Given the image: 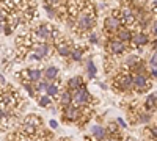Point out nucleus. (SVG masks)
<instances>
[{
  "mask_svg": "<svg viewBox=\"0 0 157 141\" xmlns=\"http://www.w3.org/2000/svg\"><path fill=\"white\" fill-rule=\"evenodd\" d=\"M32 32L39 43H54L55 44V41L60 39V32L52 24H39Z\"/></svg>",
  "mask_w": 157,
  "mask_h": 141,
  "instance_id": "1",
  "label": "nucleus"
},
{
  "mask_svg": "<svg viewBox=\"0 0 157 141\" xmlns=\"http://www.w3.org/2000/svg\"><path fill=\"white\" fill-rule=\"evenodd\" d=\"M124 27L121 20V11L120 8H115L110 11V14L104 19V32L107 33L109 38H113V33L116 35L121 28Z\"/></svg>",
  "mask_w": 157,
  "mask_h": 141,
  "instance_id": "2",
  "label": "nucleus"
},
{
  "mask_svg": "<svg viewBox=\"0 0 157 141\" xmlns=\"http://www.w3.org/2000/svg\"><path fill=\"white\" fill-rule=\"evenodd\" d=\"M113 88L116 91H121V93H127L134 88V74L127 71V69H121L120 74H116L113 77V82H112Z\"/></svg>",
  "mask_w": 157,
  "mask_h": 141,
  "instance_id": "3",
  "label": "nucleus"
},
{
  "mask_svg": "<svg viewBox=\"0 0 157 141\" xmlns=\"http://www.w3.org/2000/svg\"><path fill=\"white\" fill-rule=\"evenodd\" d=\"M22 102V97L21 94L16 91L13 86H6V88H2V105L8 108H16L19 104Z\"/></svg>",
  "mask_w": 157,
  "mask_h": 141,
  "instance_id": "4",
  "label": "nucleus"
},
{
  "mask_svg": "<svg viewBox=\"0 0 157 141\" xmlns=\"http://www.w3.org/2000/svg\"><path fill=\"white\" fill-rule=\"evenodd\" d=\"M72 105H75L78 108H91V105H93V97L88 93L86 86L72 93Z\"/></svg>",
  "mask_w": 157,
  "mask_h": 141,
  "instance_id": "5",
  "label": "nucleus"
},
{
  "mask_svg": "<svg viewBox=\"0 0 157 141\" xmlns=\"http://www.w3.org/2000/svg\"><path fill=\"white\" fill-rule=\"evenodd\" d=\"M105 49L109 50V54L112 57H118V55H123L127 50V44H124L123 41H120L118 38L113 36V38H107Z\"/></svg>",
  "mask_w": 157,
  "mask_h": 141,
  "instance_id": "6",
  "label": "nucleus"
},
{
  "mask_svg": "<svg viewBox=\"0 0 157 141\" xmlns=\"http://www.w3.org/2000/svg\"><path fill=\"white\" fill-rule=\"evenodd\" d=\"M54 49L57 50V54L63 58L66 57H71L72 55V50H74V46L69 39H66V38H60L58 41H55L54 44Z\"/></svg>",
  "mask_w": 157,
  "mask_h": 141,
  "instance_id": "7",
  "label": "nucleus"
},
{
  "mask_svg": "<svg viewBox=\"0 0 157 141\" xmlns=\"http://www.w3.org/2000/svg\"><path fill=\"white\" fill-rule=\"evenodd\" d=\"M151 80L148 75H138V74H134V89L137 93H145L151 88Z\"/></svg>",
  "mask_w": 157,
  "mask_h": 141,
  "instance_id": "8",
  "label": "nucleus"
},
{
  "mask_svg": "<svg viewBox=\"0 0 157 141\" xmlns=\"http://www.w3.org/2000/svg\"><path fill=\"white\" fill-rule=\"evenodd\" d=\"M83 116V110L78 108L75 105H71V107H66L63 108V119L64 121H69V122H75Z\"/></svg>",
  "mask_w": 157,
  "mask_h": 141,
  "instance_id": "9",
  "label": "nucleus"
},
{
  "mask_svg": "<svg viewBox=\"0 0 157 141\" xmlns=\"http://www.w3.org/2000/svg\"><path fill=\"white\" fill-rule=\"evenodd\" d=\"M52 50H54V47H52L49 43H39V41H38V43L35 44V47H33V52L38 54L43 60H44V58H49V57L52 55Z\"/></svg>",
  "mask_w": 157,
  "mask_h": 141,
  "instance_id": "10",
  "label": "nucleus"
},
{
  "mask_svg": "<svg viewBox=\"0 0 157 141\" xmlns=\"http://www.w3.org/2000/svg\"><path fill=\"white\" fill-rule=\"evenodd\" d=\"M149 43V38L145 32H135L134 33V38H132V43H130V47L134 49H140L143 46H146Z\"/></svg>",
  "mask_w": 157,
  "mask_h": 141,
  "instance_id": "11",
  "label": "nucleus"
},
{
  "mask_svg": "<svg viewBox=\"0 0 157 141\" xmlns=\"http://www.w3.org/2000/svg\"><path fill=\"white\" fill-rule=\"evenodd\" d=\"M134 30H130V28H127V27H123L120 32H118L116 35H115V38H118L120 41H123L124 44H127V43H132V38H134Z\"/></svg>",
  "mask_w": 157,
  "mask_h": 141,
  "instance_id": "12",
  "label": "nucleus"
},
{
  "mask_svg": "<svg viewBox=\"0 0 157 141\" xmlns=\"http://www.w3.org/2000/svg\"><path fill=\"white\" fill-rule=\"evenodd\" d=\"M66 86H68V89H69L71 93H75L77 89H80V88H83V86H85V82H83L82 77L75 75V77H71V79L68 80Z\"/></svg>",
  "mask_w": 157,
  "mask_h": 141,
  "instance_id": "13",
  "label": "nucleus"
},
{
  "mask_svg": "<svg viewBox=\"0 0 157 141\" xmlns=\"http://www.w3.org/2000/svg\"><path fill=\"white\" fill-rule=\"evenodd\" d=\"M107 133H109V132L104 129V127H101V125H93V127H91V135H93L94 139H98V141L107 139V138H109Z\"/></svg>",
  "mask_w": 157,
  "mask_h": 141,
  "instance_id": "14",
  "label": "nucleus"
},
{
  "mask_svg": "<svg viewBox=\"0 0 157 141\" xmlns=\"http://www.w3.org/2000/svg\"><path fill=\"white\" fill-rule=\"evenodd\" d=\"M60 105H61V108H66V107L72 105V93L69 91V89L61 91V94H60Z\"/></svg>",
  "mask_w": 157,
  "mask_h": 141,
  "instance_id": "15",
  "label": "nucleus"
},
{
  "mask_svg": "<svg viewBox=\"0 0 157 141\" xmlns=\"http://www.w3.org/2000/svg\"><path fill=\"white\" fill-rule=\"evenodd\" d=\"M10 141H36V136L33 135H27V133H24V132H16L14 135H11L10 136Z\"/></svg>",
  "mask_w": 157,
  "mask_h": 141,
  "instance_id": "16",
  "label": "nucleus"
},
{
  "mask_svg": "<svg viewBox=\"0 0 157 141\" xmlns=\"http://www.w3.org/2000/svg\"><path fill=\"white\" fill-rule=\"evenodd\" d=\"M43 79V71L41 69H29V82L36 85Z\"/></svg>",
  "mask_w": 157,
  "mask_h": 141,
  "instance_id": "17",
  "label": "nucleus"
},
{
  "mask_svg": "<svg viewBox=\"0 0 157 141\" xmlns=\"http://www.w3.org/2000/svg\"><path fill=\"white\" fill-rule=\"evenodd\" d=\"M85 52H86V47H85V46H75L74 50H72L71 60H72V61H82Z\"/></svg>",
  "mask_w": 157,
  "mask_h": 141,
  "instance_id": "18",
  "label": "nucleus"
},
{
  "mask_svg": "<svg viewBox=\"0 0 157 141\" xmlns=\"http://www.w3.org/2000/svg\"><path fill=\"white\" fill-rule=\"evenodd\" d=\"M58 68L57 66H47L46 71H44V77H46V80L47 82H52V80H55L57 77H58Z\"/></svg>",
  "mask_w": 157,
  "mask_h": 141,
  "instance_id": "19",
  "label": "nucleus"
},
{
  "mask_svg": "<svg viewBox=\"0 0 157 141\" xmlns=\"http://www.w3.org/2000/svg\"><path fill=\"white\" fill-rule=\"evenodd\" d=\"M145 108L148 111H152L157 108V96L155 94H148L145 99Z\"/></svg>",
  "mask_w": 157,
  "mask_h": 141,
  "instance_id": "20",
  "label": "nucleus"
},
{
  "mask_svg": "<svg viewBox=\"0 0 157 141\" xmlns=\"http://www.w3.org/2000/svg\"><path fill=\"white\" fill-rule=\"evenodd\" d=\"M49 97H57V96H60L61 93H60V86H58V83H50V86H49V89H47V93H46Z\"/></svg>",
  "mask_w": 157,
  "mask_h": 141,
  "instance_id": "21",
  "label": "nucleus"
},
{
  "mask_svg": "<svg viewBox=\"0 0 157 141\" xmlns=\"http://www.w3.org/2000/svg\"><path fill=\"white\" fill-rule=\"evenodd\" d=\"M86 74H88V77H90V79H94V77H96V74H98V68L94 66V63L91 61V60L86 63Z\"/></svg>",
  "mask_w": 157,
  "mask_h": 141,
  "instance_id": "22",
  "label": "nucleus"
},
{
  "mask_svg": "<svg viewBox=\"0 0 157 141\" xmlns=\"http://www.w3.org/2000/svg\"><path fill=\"white\" fill-rule=\"evenodd\" d=\"M38 104H39V107H50V104H52V97H49L47 94L46 96H41V97H38Z\"/></svg>",
  "mask_w": 157,
  "mask_h": 141,
  "instance_id": "23",
  "label": "nucleus"
},
{
  "mask_svg": "<svg viewBox=\"0 0 157 141\" xmlns=\"http://www.w3.org/2000/svg\"><path fill=\"white\" fill-rule=\"evenodd\" d=\"M137 116H138V122H149V119H151L149 111H138Z\"/></svg>",
  "mask_w": 157,
  "mask_h": 141,
  "instance_id": "24",
  "label": "nucleus"
},
{
  "mask_svg": "<svg viewBox=\"0 0 157 141\" xmlns=\"http://www.w3.org/2000/svg\"><path fill=\"white\" fill-rule=\"evenodd\" d=\"M49 86H50V82H47V80H46V82H43V80H41L39 83H36V89H38V93H43V91H44V93H47Z\"/></svg>",
  "mask_w": 157,
  "mask_h": 141,
  "instance_id": "25",
  "label": "nucleus"
},
{
  "mask_svg": "<svg viewBox=\"0 0 157 141\" xmlns=\"http://www.w3.org/2000/svg\"><path fill=\"white\" fill-rule=\"evenodd\" d=\"M149 65L152 66V69H157V50H154V54L149 58Z\"/></svg>",
  "mask_w": 157,
  "mask_h": 141,
  "instance_id": "26",
  "label": "nucleus"
},
{
  "mask_svg": "<svg viewBox=\"0 0 157 141\" xmlns=\"http://www.w3.org/2000/svg\"><path fill=\"white\" fill-rule=\"evenodd\" d=\"M88 41H90L91 44H98V43H99V39H98V35H96L94 32H91V33L88 35Z\"/></svg>",
  "mask_w": 157,
  "mask_h": 141,
  "instance_id": "27",
  "label": "nucleus"
},
{
  "mask_svg": "<svg viewBox=\"0 0 157 141\" xmlns=\"http://www.w3.org/2000/svg\"><path fill=\"white\" fill-rule=\"evenodd\" d=\"M151 32H152V35L157 38V17L152 20V24H151Z\"/></svg>",
  "mask_w": 157,
  "mask_h": 141,
  "instance_id": "28",
  "label": "nucleus"
},
{
  "mask_svg": "<svg viewBox=\"0 0 157 141\" xmlns=\"http://www.w3.org/2000/svg\"><path fill=\"white\" fill-rule=\"evenodd\" d=\"M2 30H3V33H5V35H11L13 27H11V25H8V24H5V25H2Z\"/></svg>",
  "mask_w": 157,
  "mask_h": 141,
  "instance_id": "29",
  "label": "nucleus"
},
{
  "mask_svg": "<svg viewBox=\"0 0 157 141\" xmlns=\"http://www.w3.org/2000/svg\"><path fill=\"white\" fill-rule=\"evenodd\" d=\"M27 58H29V60H32V61H39V60H43L41 57H39L38 54H35V52H32V54H30Z\"/></svg>",
  "mask_w": 157,
  "mask_h": 141,
  "instance_id": "30",
  "label": "nucleus"
},
{
  "mask_svg": "<svg viewBox=\"0 0 157 141\" xmlns=\"http://www.w3.org/2000/svg\"><path fill=\"white\" fill-rule=\"evenodd\" d=\"M149 133H151V136H152L154 139H157V124L152 125L151 129H149Z\"/></svg>",
  "mask_w": 157,
  "mask_h": 141,
  "instance_id": "31",
  "label": "nucleus"
},
{
  "mask_svg": "<svg viewBox=\"0 0 157 141\" xmlns=\"http://www.w3.org/2000/svg\"><path fill=\"white\" fill-rule=\"evenodd\" d=\"M104 141H123V139H121V135H115V136H109L107 139H104Z\"/></svg>",
  "mask_w": 157,
  "mask_h": 141,
  "instance_id": "32",
  "label": "nucleus"
},
{
  "mask_svg": "<svg viewBox=\"0 0 157 141\" xmlns=\"http://www.w3.org/2000/svg\"><path fill=\"white\" fill-rule=\"evenodd\" d=\"M116 124L120 125V127H123V129L126 127V122H124V119H121V118H118V119H116Z\"/></svg>",
  "mask_w": 157,
  "mask_h": 141,
  "instance_id": "33",
  "label": "nucleus"
},
{
  "mask_svg": "<svg viewBox=\"0 0 157 141\" xmlns=\"http://www.w3.org/2000/svg\"><path fill=\"white\" fill-rule=\"evenodd\" d=\"M0 82H2V88L8 86V83H6V79H5V75H3V74H2V77H0Z\"/></svg>",
  "mask_w": 157,
  "mask_h": 141,
  "instance_id": "34",
  "label": "nucleus"
},
{
  "mask_svg": "<svg viewBox=\"0 0 157 141\" xmlns=\"http://www.w3.org/2000/svg\"><path fill=\"white\" fill-rule=\"evenodd\" d=\"M49 125L52 127V129H57V127H58V124H57V121H55V119H50V122H49Z\"/></svg>",
  "mask_w": 157,
  "mask_h": 141,
  "instance_id": "35",
  "label": "nucleus"
},
{
  "mask_svg": "<svg viewBox=\"0 0 157 141\" xmlns=\"http://www.w3.org/2000/svg\"><path fill=\"white\" fill-rule=\"evenodd\" d=\"M151 77H154V79H157V69H152V71H151Z\"/></svg>",
  "mask_w": 157,
  "mask_h": 141,
  "instance_id": "36",
  "label": "nucleus"
},
{
  "mask_svg": "<svg viewBox=\"0 0 157 141\" xmlns=\"http://www.w3.org/2000/svg\"><path fill=\"white\" fill-rule=\"evenodd\" d=\"M152 47H155V49H157V39H154V41H152Z\"/></svg>",
  "mask_w": 157,
  "mask_h": 141,
  "instance_id": "37",
  "label": "nucleus"
},
{
  "mask_svg": "<svg viewBox=\"0 0 157 141\" xmlns=\"http://www.w3.org/2000/svg\"><path fill=\"white\" fill-rule=\"evenodd\" d=\"M155 96H157V94H155Z\"/></svg>",
  "mask_w": 157,
  "mask_h": 141,
  "instance_id": "38",
  "label": "nucleus"
}]
</instances>
